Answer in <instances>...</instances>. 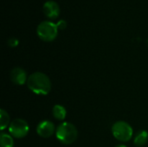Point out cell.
Listing matches in <instances>:
<instances>
[{
    "label": "cell",
    "mask_w": 148,
    "mask_h": 147,
    "mask_svg": "<svg viewBox=\"0 0 148 147\" xmlns=\"http://www.w3.org/2000/svg\"><path fill=\"white\" fill-rule=\"evenodd\" d=\"M36 33L41 40L44 42H52L57 36L58 28L56 23L46 20L38 24L36 28Z\"/></svg>",
    "instance_id": "3957f363"
},
{
    "label": "cell",
    "mask_w": 148,
    "mask_h": 147,
    "mask_svg": "<svg viewBox=\"0 0 148 147\" xmlns=\"http://www.w3.org/2000/svg\"><path fill=\"white\" fill-rule=\"evenodd\" d=\"M7 43H8V45H9L10 47L15 48V47H16V46L18 45L19 41H18L16 37H11V38H10V39L8 40Z\"/></svg>",
    "instance_id": "4fadbf2b"
},
{
    "label": "cell",
    "mask_w": 148,
    "mask_h": 147,
    "mask_svg": "<svg viewBox=\"0 0 148 147\" xmlns=\"http://www.w3.org/2000/svg\"><path fill=\"white\" fill-rule=\"evenodd\" d=\"M10 116L6 111L3 109L0 110V129L1 131H3L7 126H10Z\"/></svg>",
    "instance_id": "7c38bea8"
},
{
    "label": "cell",
    "mask_w": 148,
    "mask_h": 147,
    "mask_svg": "<svg viewBox=\"0 0 148 147\" xmlns=\"http://www.w3.org/2000/svg\"><path fill=\"white\" fill-rule=\"evenodd\" d=\"M27 86L36 94L46 95L51 90V81L49 76L42 72H35L28 77Z\"/></svg>",
    "instance_id": "6da1fadb"
},
{
    "label": "cell",
    "mask_w": 148,
    "mask_h": 147,
    "mask_svg": "<svg viewBox=\"0 0 148 147\" xmlns=\"http://www.w3.org/2000/svg\"><path fill=\"white\" fill-rule=\"evenodd\" d=\"M10 77L11 81L16 84V85H23L27 83L28 81V76L22 68H14L10 74Z\"/></svg>",
    "instance_id": "ba28073f"
},
{
    "label": "cell",
    "mask_w": 148,
    "mask_h": 147,
    "mask_svg": "<svg viewBox=\"0 0 148 147\" xmlns=\"http://www.w3.org/2000/svg\"><path fill=\"white\" fill-rule=\"evenodd\" d=\"M148 141V133L145 130L138 132L134 137V143L136 146H143Z\"/></svg>",
    "instance_id": "9c48e42d"
},
{
    "label": "cell",
    "mask_w": 148,
    "mask_h": 147,
    "mask_svg": "<svg viewBox=\"0 0 148 147\" xmlns=\"http://www.w3.org/2000/svg\"><path fill=\"white\" fill-rule=\"evenodd\" d=\"M29 131V124L23 119H16L12 120L9 126L10 134L16 139L25 137Z\"/></svg>",
    "instance_id": "5b68a950"
},
{
    "label": "cell",
    "mask_w": 148,
    "mask_h": 147,
    "mask_svg": "<svg viewBox=\"0 0 148 147\" xmlns=\"http://www.w3.org/2000/svg\"><path fill=\"white\" fill-rule=\"evenodd\" d=\"M56 25H57L58 29H64L67 27V22H66L65 20L62 19V20H60V21L56 23Z\"/></svg>",
    "instance_id": "5bb4252c"
},
{
    "label": "cell",
    "mask_w": 148,
    "mask_h": 147,
    "mask_svg": "<svg viewBox=\"0 0 148 147\" xmlns=\"http://www.w3.org/2000/svg\"><path fill=\"white\" fill-rule=\"evenodd\" d=\"M116 147H127L126 146H123V145H120V146H117Z\"/></svg>",
    "instance_id": "9a60e30c"
},
{
    "label": "cell",
    "mask_w": 148,
    "mask_h": 147,
    "mask_svg": "<svg viewBox=\"0 0 148 147\" xmlns=\"http://www.w3.org/2000/svg\"><path fill=\"white\" fill-rule=\"evenodd\" d=\"M52 114L54 118L58 120H63L66 118L67 111L65 107L62 105H55L52 109Z\"/></svg>",
    "instance_id": "30bf717a"
},
{
    "label": "cell",
    "mask_w": 148,
    "mask_h": 147,
    "mask_svg": "<svg viewBox=\"0 0 148 147\" xmlns=\"http://www.w3.org/2000/svg\"><path fill=\"white\" fill-rule=\"evenodd\" d=\"M112 133L114 137L122 142L129 141L134 134L132 126L125 121H117L112 126Z\"/></svg>",
    "instance_id": "277c9868"
},
{
    "label": "cell",
    "mask_w": 148,
    "mask_h": 147,
    "mask_svg": "<svg viewBox=\"0 0 148 147\" xmlns=\"http://www.w3.org/2000/svg\"><path fill=\"white\" fill-rule=\"evenodd\" d=\"M57 139L63 145L73 144L78 136L76 127L70 122H62L60 124L56 131Z\"/></svg>",
    "instance_id": "7a4b0ae2"
},
{
    "label": "cell",
    "mask_w": 148,
    "mask_h": 147,
    "mask_svg": "<svg viewBox=\"0 0 148 147\" xmlns=\"http://www.w3.org/2000/svg\"><path fill=\"white\" fill-rule=\"evenodd\" d=\"M0 147H14L13 137L10 134L2 133L0 135Z\"/></svg>",
    "instance_id": "8fae6325"
},
{
    "label": "cell",
    "mask_w": 148,
    "mask_h": 147,
    "mask_svg": "<svg viewBox=\"0 0 148 147\" xmlns=\"http://www.w3.org/2000/svg\"><path fill=\"white\" fill-rule=\"evenodd\" d=\"M60 6L53 0L46 1L42 5V11L44 15L49 19H56L60 15Z\"/></svg>",
    "instance_id": "8992f818"
},
{
    "label": "cell",
    "mask_w": 148,
    "mask_h": 147,
    "mask_svg": "<svg viewBox=\"0 0 148 147\" xmlns=\"http://www.w3.org/2000/svg\"><path fill=\"white\" fill-rule=\"evenodd\" d=\"M56 131L55 125L53 122L49 121V120H43L42 122H40L36 127V133L37 134L44 139L49 138L51 137L55 132Z\"/></svg>",
    "instance_id": "52a82bcc"
}]
</instances>
